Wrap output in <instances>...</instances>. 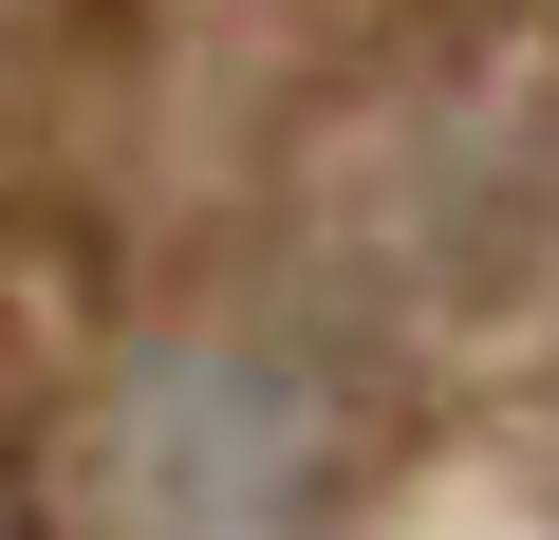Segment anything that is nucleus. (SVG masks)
I'll return each mask as SVG.
<instances>
[{
  "label": "nucleus",
  "instance_id": "obj_1",
  "mask_svg": "<svg viewBox=\"0 0 559 540\" xmlns=\"http://www.w3.org/2000/svg\"><path fill=\"white\" fill-rule=\"evenodd\" d=\"M336 521V429L318 373L261 336H150L94 429V540H318Z\"/></svg>",
  "mask_w": 559,
  "mask_h": 540
},
{
  "label": "nucleus",
  "instance_id": "obj_2",
  "mask_svg": "<svg viewBox=\"0 0 559 540\" xmlns=\"http://www.w3.org/2000/svg\"><path fill=\"white\" fill-rule=\"evenodd\" d=\"M0 540H38V484H20V410H0Z\"/></svg>",
  "mask_w": 559,
  "mask_h": 540
}]
</instances>
